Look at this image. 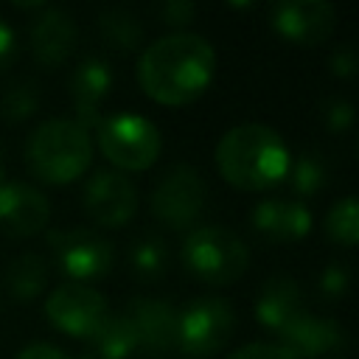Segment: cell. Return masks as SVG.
<instances>
[{
  "label": "cell",
  "mask_w": 359,
  "mask_h": 359,
  "mask_svg": "<svg viewBox=\"0 0 359 359\" xmlns=\"http://www.w3.org/2000/svg\"><path fill=\"white\" fill-rule=\"evenodd\" d=\"M76 39V22L62 8H42L31 25V53L42 67H59L73 53Z\"/></svg>",
  "instance_id": "cell-16"
},
{
  "label": "cell",
  "mask_w": 359,
  "mask_h": 359,
  "mask_svg": "<svg viewBox=\"0 0 359 359\" xmlns=\"http://www.w3.org/2000/svg\"><path fill=\"white\" fill-rule=\"evenodd\" d=\"M50 247L56 252L59 269L73 278V283L104 278L112 269V244L90 230H59L50 233Z\"/></svg>",
  "instance_id": "cell-8"
},
{
  "label": "cell",
  "mask_w": 359,
  "mask_h": 359,
  "mask_svg": "<svg viewBox=\"0 0 359 359\" xmlns=\"http://www.w3.org/2000/svg\"><path fill=\"white\" fill-rule=\"evenodd\" d=\"M196 14V6L191 0H165L157 6V17L163 20V25L168 28H180V25H188Z\"/></svg>",
  "instance_id": "cell-28"
},
{
  "label": "cell",
  "mask_w": 359,
  "mask_h": 359,
  "mask_svg": "<svg viewBox=\"0 0 359 359\" xmlns=\"http://www.w3.org/2000/svg\"><path fill=\"white\" fill-rule=\"evenodd\" d=\"M250 224L269 241H297L311 230V210L297 199H261L250 213Z\"/></svg>",
  "instance_id": "cell-15"
},
{
  "label": "cell",
  "mask_w": 359,
  "mask_h": 359,
  "mask_svg": "<svg viewBox=\"0 0 359 359\" xmlns=\"http://www.w3.org/2000/svg\"><path fill=\"white\" fill-rule=\"evenodd\" d=\"M104 314H107L104 297L84 283H65L53 289L45 300V317L59 331L79 339H87L95 331V325L104 320Z\"/></svg>",
  "instance_id": "cell-9"
},
{
  "label": "cell",
  "mask_w": 359,
  "mask_h": 359,
  "mask_svg": "<svg viewBox=\"0 0 359 359\" xmlns=\"http://www.w3.org/2000/svg\"><path fill=\"white\" fill-rule=\"evenodd\" d=\"M320 115H323V121H325V126L331 132H345L353 123V104L345 101V98H328L323 104V112Z\"/></svg>",
  "instance_id": "cell-27"
},
{
  "label": "cell",
  "mask_w": 359,
  "mask_h": 359,
  "mask_svg": "<svg viewBox=\"0 0 359 359\" xmlns=\"http://www.w3.org/2000/svg\"><path fill=\"white\" fill-rule=\"evenodd\" d=\"M123 314L135 334V353L154 359L177 348V309L171 303L137 297Z\"/></svg>",
  "instance_id": "cell-12"
},
{
  "label": "cell",
  "mask_w": 359,
  "mask_h": 359,
  "mask_svg": "<svg viewBox=\"0 0 359 359\" xmlns=\"http://www.w3.org/2000/svg\"><path fill=\"white\" fill-rule=\"evenodd\" d=\"M84 210L101 227H121L137 210V191L121 171H95L84 185Z\"/></svg>",
  "instance_id": "cell-10"
},
{
  "label": "cell",
  "mask_w": 359,
  "mask_h": 359,
  "mask_svg": "<svg viewBox=\"0 0 359 359\" xmlns=\"http://www.w3.org/2000/svg\"><path fill=\"white\" fill-rule=\"evenodd\" d=\"M17 359H70L65 351H59L56 345H48V342H34L28 348H22L17 353Z\"/></svg>",
  "instance_id": "cell-32"
},
{
  "label": "cell",
  "mask_w": 359,
  "mask_h": 359,
  "mask_svg": "<svg viewBox=\"0 0 359 359\" xmlns=\"http://www.w3.org/2000/svg\"><path fill=\"white\" fill-rule=\"evenodd\" d=\"M345 345L348 337L337 320L314 317L309 311L280 334V348L294 359H337L342 356Z\"/></svg>",
  "instance_id": "cell-13"
},
{
  "label": "cell",
  "mask_w": 359,
  "mask_h": 359,
  "mask_svg": "<svg viewBox=\"0 0 359 359\" xmlns=\"http://www.w3.org/2000/svg\"><path fill=\"white\" fill-rule=\"evenodd\" d=\"M208 202V185L191 165H174L151 191V213L171 230H188L199 222Z\"/></svg>",
  "instance_id": "cell-7"
},
{
  "label": "cell",
  "mask_w": 359,
  "mask_h": 359,
  "mask_svg": "<svg viewBox=\"0 0 359 359\" xmlns=\"http://www.w3.org/2000/svg\"><path fill=\"white\" fill-rule=\"evenodd\" d=\"M182 264L194 278L222 286L244 275L250 264V250L236 233L216 224H202L188 233L182 244Z\"/></svg>",
  "instance_id": "cell-4"
},
{
  "label": "cell",
  "mask_w": 359,
  "mask_h": 359,
  "mask_svg": "<svg viewBox=\"0 0 359 359\" xmlns=\"http://www.w3.org/2000/svg\"><path fill=\"white\" fill-rule=\"evenodd\" d=\"M227 359H294V356L272 342H250V345L233 351Z\"/></svg>",
  "instance_id": "cell-29"
},
{
  "label": "cell",
  "mask_w": 359,
  "mask_h": 359,
  "mask_svg": "<svg viewBox=\"0 0 359 359\" xmlns=\"http://www.w3.org/2000/svg\"><path fill=\"white\" fill-rule=\"evenodd\" d=\"M325 236L339 247H356L359 241V210L356 196H342L325 216Z\"/></svg>",
  "instance_id": "cell-24"
},
{
  "label": "cell",
  "mask_w": 359,
  "mask_h": 359,
  "mask_svg": "<svg viewBox=\"0 0 359 359\" xmlns=\"http://www.w3.org/2000/svg\"><path fill=\"white\" fill-rule=\"evenodd\" d=\"M48 199L25 182L0 185V230L8 236H34L48 224Z\"/></svg>",
  "instance_id": "cell-14"
},
{
  "label": "cell",
  "mask_w": 359,
  "mask_h": 359,
  "mask_svg": "<svg viewBox=\"0 0 359 359\" xmlns=\"http://www.w3.org/2000/svg\"><path fill=\"white\" fill-rule=\"evenodd\" d=\"M98 31L104 42L121 53H132L143 45V25L126 8H107L98 14Z\"/></svg>",
  "instance_id": "cell-20"
},
{
  "label": "cell",
  "mask_w": 359,
  "mask_h": 359,
  "mask_svg": "<svg viewBox=\"0 0 359 359\" xmlns=\"http://www.w3.org/2000/svg\"><path fill=\"white\" fill-rule=\"evenodd\" d=\"M351 286V272H348V264L342 261H331L323 275H320V292L325 300H339Z\"/></svg>",
  "instance_id": "cell-26"
},
{
  "label": "cell",
  "mask_w": 359,
  "mask_h": 359,
  "mask_svg": "<svg viewBox=\"0 0 359 359\" xmlns=\"http://www.w3.org/2000/svg\"><path fill=\"white\" fill-rule=\"evenodd\" d=\"M109 87H112V70L98 56L84 59L73 70V76H70V101H73V109H76V123L81 129H90V126L101 123L98 107L107 98Z\"/></svg>",
  "instance_id": "cell-17"
},
{
  "label": "cell",
  "mask_w": 359,
  "mask_h": 359,
  "mask_svg": "<svg viewBox=\"0 0 359 359\" xmlns=\"http://www.w3.org/2000/svg\"><path fill=\"white\" fill-rule=\"evenodd\" d=\"M216 70V50L199 34H168L146 45L137 62L143 93L168 107L196 101Z\"/></svg>",
  "instance_id": "cell-1"
},
{
  "label": "cell",
  "mask_w": 359,
  "mask_h": 359,
  "mask_svg": "<svg viewBox=\"0 0 359 359\" xmlns=\"http://www.w3.org/2000/svg\"><path fill=\"white\" fill-rule=\"evenodd\" d=\"M39 107V90L34 81H17L11 84L0 98V118L8 123H20L31 118Z\"/></svg>",
  "instance_id": "cell-25"
},
{
  "label": "cell",
  "mask_w": 359,
  "mask_h": 359,
  "mask_svg": "<svg viewBox=\"0 0 359 359\" xmlns=\"http://www.w3.org/2000/svg\"><path fill=\"white\" fill-rule=\"evenodd\" d=\"M236 328V311L222 297H202L177 314V348L188 356L219 353Z\"/></svg>",
  "instance_id": "cell-6"
},
{
  "label": "cell",
  "mask_w": 359,
  "mask_h": 359,
  "mask_svg": "<svg viewBox=\"0 0 359 359\" xmlns=\"http://www.w3.org/2000/svg\"><path fill=\"white\" fill-rule=\"evenodd\" d=\"M90 353L95 359H129L135 353V334L123 311L104 314V320L95 325V331L87 337Z\"/></svg>",
  "instance_id": "cell-19"
},
{
  "label": "cell",
  "mask_w": 359,
  "mask_h": 359,
  "mask_svg": "<svg viewBox=\"0 0 359 359\" xmlns=\"http://www.w3.org/2000/svg\"><path fill=\"white\" fill-rule=\"evenodd\" d=\"M303 314V294L292 278H272L261 286V294L255 300V317L266 331H275L280 337Z\"/></svg>",
  "instance_id": "cell-18"
},
{
  "label": "cell",
  "mask_w": 359,
  "mask_h": 359,
  "mask_svg": "<svg viewBox=\"0 0 359 359\" xmlns=\"http://www.w3.org/2000/svg\"><path fill=\"white\" fill-rule=\"evenodd\" d=\"M272 28L294 45H320L331 36L337 14L325 0H280L269 11Z\"/></svg>",
  "instance_id": "cell-11"
},
{
  "label": "cell",
  "mask_w": 359,
  "mask_h": 359,
  "mask_svg": "<svg viewBox=\"0 0 359 359\" xmlns=\"http://www.w3.org/2000/svg\"><path fill=\"white\" fill-rule=\"evenodd\" d=\"M6 182V165H3V151H0V185Z\"/></svg>",
  "instance_id": "cell-33"
},
{
  "label": "cell",
  "mask_w": 359,
  "mask_h": 359,
  "mask_svg": "<svg viewBox=\"0 0 359 359\" xmlns=\"http://www.w3.org/2000/svg\"><path fill=\"white\" fill-rule=\"evenodd\" d=\"M14 53H17V36H14L11 25L0 17V73L14 62Z\"/></svg>",
  "instance_id": "cell-31"
},
{
  "label": "cell",
  "mask_w": 359,
  "mask_h": 359,
  "mask_svg": "<svg viewBox=\"0 0 359 359\" xmlns=\"http://www.w3.org/2000/svg\"><path fill=\"white\" fill-rule=\"evenodd\" d=\"M129 266L137 278L143 280H154L168 269V247L163 238L157 236H143L137 241H132L129 250Z\"/></svg>",
  "instance_id": "cell-23"
},
{
  "label": "cell",
  "mask_w": 359,
  "mask_h": 359,
  "mask_svg": "<svg viewBox=\"0 0 359 359\" xmlns=\"http://www.w3.org/2000/svg\"><path fill=\"white\" fill-rule=\"evenodd\" d=\"M45 283H48V264L34 252L14 258L6 272V286L14 300H34L45 289Z\"/></svg>",
  "instance_id": "cell-21"
},
{
  "label": "cell",
  "mask_w": 359,
  "mask_h": 359,
  "mask_svg": "<svg viewBox=\"0 0 359 359\" xmlns=\"http://www.w3.org/2000/svg\"><path fill=\"white\" fill-rule=\"evenodd\" d=\"M328 67H331L334 76H339V79H351V76L356 73V67H359L356 50H353L351 45H339L337 50H331V56H328Z\"/></svg>",
  "instance_id": "cell-30"
},
{
  "label": "cell",
  "mask_w": 359,
  "mask_h": 359,
  "mask_svg": "<svg viewBox=\"0 0 359 359\" xmlns=\"http://www.w3.org/2000/svg\"><path fill=\"white\" fill-rule=\"evenodd\" d=\"M98 146L112 165L123 171H143L157 160L163 140L160 129L149 118L118 112L98 123Z\"/></svg>",
  "instance_id": "cell-5"
},
{
  "label": "cell",
  "mask_w": 359,
  "mask_h": 359,
  "mask_svg": "<svg viewBox=\"0 0 359 359\" xmlns=\"http://www.w3.org/2000/svg\"><path fill=\"white\" fill-rule=\"evenodd\" d=\"M286 180L297 196H314L328 182V163L320 151H303L292 160Z\"/></svg>",
  "instance_id": "cell-22"
},
{
  "label": "cell",
  "mask_w": 359,
  "mask_h": 359,
  "mask_svg": "<svg viewBox=\"0 0 359 359\" xmlns=\"http://www.w3.org/2000/svg\"><path fill=\"white\" fill-rule=\"evenodd\" d=\"M219 174L241 191H264L286 180L292 154L283 137L264 123H238L216 143Z\"/></svg>",
  "instance_id": "cell-2"
},
{
  "label": "cell",
  "mask_w": 359,
  "mask_h": 359,
  "mask_svg": "<svg viewBox=\"0 0 359 359\" xmlns=\"http://www.w3.org/2000/svg\"><path fill=\"white\" fill-rule=\"evenodd\" d=\"M93 160V143L87 129L76 121L53 118L39 123L25 143V163L31 174L48 185H65L79 180Z\"/></svg>",
  "instance_id": "cell-3"
}]
</instances>
